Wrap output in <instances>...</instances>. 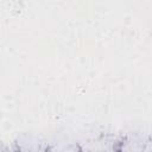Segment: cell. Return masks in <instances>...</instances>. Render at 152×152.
<instances>
[{
  "label": "cell",
  "instance_id": "cell-2",
  "mask_svg": "<svg viewBox=\"0 0 152 152\" xmlns=\"http://www.w3.org/2000/svg\"><path fill=\"white\" fill-rule=\"evenodd\" d=\"M148 139V137L139 133L126 134L121 138L119 152H144Z\"/></svg>",
  "mask_w": 152,
  "mask_h": 152
},
{
  "label": "cell",
  "instance_id": "cell-6",
  "mask_svg": "<svg viewBox=\"0 0 152 152\" xmlns=\"http://www.w3.org/2000/svg\"><path fill=\"white\" fill-rule=\"evenodd\" d=\"M144 152H152V139H151V138L148 139V141H147V144H146V146H145Z\"/></svg>",
  "mask_w": 152,
  "mask_h": 152
},
{
  "label": "cell",
  "instance_id": "cell-4",
  "mask_svg": "<svg viewBox=\"0 0 152 152\" xmlns=\"http://www.w3.org/2000/svg\"><path fill=\"white\" fill-rule=\"evenodd\" d=\"M49 152H83L80 144H66V145H57L50 146Z\"/></svg>",
  "mask_w": 152,
  "mask_h": 152
},
{
  "label": "cell",
  "instance_id": "cell-5",
  "mask_svg": "<svg viewBox=\"0 0 152 152\" xmlns=\"http://www.w3.org/2000/svg\"><path fill=\"white\" fill-rule=\"evenodd\" d=\"M0 152H17L15 142L13 145H7L6 142H2L1 144V151Z\"/></svg>",
  "mask_w": 152,
  "mask_h": 152
},
{
  "label": "cell",
  "instance_id": "cell-1",
  "mask_svg": "<svg viewBox=\"0 0 152 152\" xmlns=\"http://www.w3.org/2000/svg\"><path fill=\"white\" fill-rule=\"evenodd\" d=\"M121 138L103 135L80 144L83 152H119Z\"/></svg>",
  "mask_w": 152,
  "mask_h": 152
},
{
  "label": "cell",
  "instance_id": "cell-3",
  "mask_svg": "<svg viewBox=\"0 0 152 152\" xmlns=\"http://www.w3.org/2000/svg\"><path fill=\"white\" fill-rule=\"evenodd\" d=\"M17 152H49L50 146L34 138H23L15 142Z\"/></svg>",
  "mask_w": 152,
  "mask_h": 152
}]
</instances>
